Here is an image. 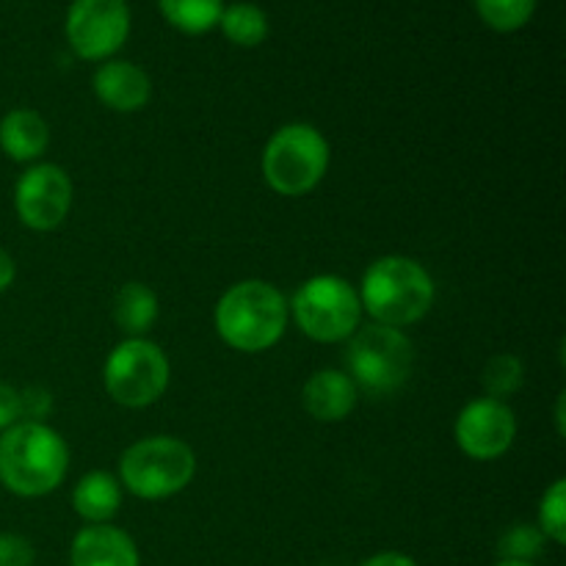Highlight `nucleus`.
I'll return each mask as SVG.
<instances>
[{
    "label": "nucleus",
    "instance_id": "bb28decb",
    "mask_svg": "<svg viewBox=\"0 0 566 566\" xmlns=\"http://www.w3.org/2000/svg\"><path fill=\"white\" fill-rule=\"evenodd\" d=\"M14 276H17V263L6 249H0V293L9 291L14 285Z\"/></svg>",
    "mask_w": 566,
    "mask_h": 566
},
{
    "label": "nucleus",
    "instance_id": "4468645a",
    "mask_svg": "<svg viewBox=\"0 0 566 566\" xmlns=\"http://www.w3.org/2000/svg\"><path fill=\"white\" fill-rule=\"evenodd\" d=\"M70 566H138V547L122 528L88 525L72 539Z\"/></svg>",
    "mask_w": 566,
    "mask_h": 566
},
{
    "label": "nucleus",
    "instance_id": "39448f33",
    "mask_svg": "<svg viewBox=\"0 0 566 566\" xmlns=\"http://www.w3.org/2000/svg\"><path fill=\"white\" fill-rule=\"evenodd\" d=\"M329 169V142L307 122L282 125L263 149V177L280 197H304Z\"/></svg>",
    "mask_w": 566,
    "mask_h": 566
},
{
    "label": "nucleus",
    "instance_id": "a211bd4d",
    "mask_svg": "<svg viewBox=\"0 0 566 566\" xmlns=\"http://www.w3.org/2000/svg\"><path fill=\"white\" fill-rule=\"evenodd\" d=\"M158 9L169 25L188 36H202L219 25L224 0H158Z\"/></svg>",
    "mask_w": 566,
    "mask_h": 566
},
{
    "label": "nucleus",
    "instance_id": "393cba45",
    "mask_svg": "<svg viewBox=\"0 0 566 566\" xmlns=\"http://www.w3.org/2000/svg\"><path fill=\"white\" fill-rule=\"evenodd\" d=\"M53 409V396H50L48 387L31 385L25 390H20V418L33 420V423H44V418Z\"/></svg>",
    "mask_w": 566,
    "mask_h": 566
},
{
    "label": "nucleus",
    "instance_id": "c85d7f7f",
    "mask_svg": "<svg viewBox=\"0 0 566 566\" xmlns=\"http://www.w3.org/2000/svg\"><path fill=\"white\" fill-rule=\"evenodd\" d=\"M564 403H566V398H564V392H562V396H558V403H556V423H558V437H564V431H566V426H564Z\"/></svg>",
    "mask_w": 566,
    "mask_h": 566
},
{
    "label": "nucleus",
    "instance_id": "9b49d317",
    "mask_svg": "<svg viewBox=\"0 0 566 566\" xmlns=\"http://www.w3.org/2000/svg\"><path fill=\"white\" fill-rule=\"evenodd\" d=\"M453 434H457V446L462 448L464 457L475 459V462H492L514 446L517 418L506 401L475 398L459 412Z\"/></svg>",
    "mask_w": 566,
    "mask_h": 566
},
{
    "label": "nucleus",
    "instance_id": "6e6552de",
    "mask_svg": "<svg viewBox=\"0 0 566 566\" xmlns=\"http://www.w3.org/2000/svg\"><path fill=\"white\" fill-rule=\"evenodd\" d=\"M169 357L147 337H125L105 359L103 381L119 407L144 409L169 387Z\"/></svg>",
    "mask_w": 566,
    "mask_h": 566
},
{
    "label": "nucleus",
    "instance_id": "5701e85b",
    "mask_svg": "<svg viewBox=\"0 0 566 566\" xmlns=\"http://www.w3.org/2000/svg\"><path fill=\"white\" fill-rule=\"evenodd\" d=\"M545 547V534L536 525H512L497 542V553L503 562H531Z\"/></svg>",
    "mask_w": 566,
    "mask_h": 566
},
{
    "label": "nucleus",
    "instance_id": "6ab92c4d",
    "mask_svg": "<svg viewBox=\"0 0 566 566\" xmlns=\"http://www.w3.org/2000/svg\"><path fill=\"white\" fill-rule=\"evenodd\" d=\"M221 33L238 48H258L269 36V17L254 3L224 6L219 17Z\"/></svg>",
    "mask_w": 566,
    "mask_h": 566
},
{
    "label": "nucleus",
    "instance_id": "cd10ccee",
    "mask_svg": "<svg viewBox=\"0 0 566 566\" xmlns=\"http://www.w3.org/2000/svg\"><path fill=\"white\" fill-rule=\"evenodd\" d=\"M359 566H418L409 556L403 553H379V556H370L368 562H363Z\"/></svg>",
    "mask_w": 566,
    "mask_h": 566
},
{
    "label": "nucleus",
    "instance_id": "f8f14e48",
    "mask_svg": "<svg viewBox=\"0 0 566 566\" xmlns=\"http://www.w3.org/2000/svg\"><path fill=\"white\" fill-rule=\"evenodd\" d=\"M92 86L99 103L116 114H136L153 97L149 75L130 61H103L94 72Z\"/></svg>",
    "mask_w": 566,
    "mask_h": 566
},
{
    "label": "nucleus",
    "instance_id": "9d476101",
    "mask_svg": "<svg viewBox=\"0 0 566 566\" xmlns=\"http://www.w3.org/2000/svg\"><path fill=\"white\" fill-rule=\"evenodd\" d=\"M72 208V180L61 166L36 164L14 186V210L28 230L50 232L64 224Z\"/></svg>",
    "mask_w": 566,
    "mask_h": 566
},
{
    "label": "nucleus",
    "instance_id": "ddd939ff",
    "mask_svg": "<svg viewBox=\"0 0 566 566\" xmlns=\"http://www.w3.org/2000/svg\"><path fill=\"white\" fill-rule=\"evenodd\" d=\"M359 390L346 370H315L302 390V403L307 415L318 423H340L354 412Z\"/></svg>",
    "mask_w": 566,
    "mask_h": 566
},
{
    "label": "nucleus",
    "instance_id": "4be33fe9",
    "mask_svg": "<svg viewBox=\"0 0 566 566\" xmlns=\"http://www.w3.org/2000/svg\"><path fill=\"white\" fill-rule=\"evenodd\" d=\"M536 528L545 534V539L564 545L566 542V481H553L551 490L542 495L539 503V523Z\"/></svg>",
    "mask_w": 566,
    "mask_h": 566
},
{
    "label": "nucleus",
    "instance_id": "423d86ee",
    "mask_svg": "<svg viewBox=\"0 0 566 566\" xmlns=\"http://www.w3.org/2000/svg\"><path fill=\"white\" fill-rule=\"evenodd\" d=\"M415 348L401 329L370 324L359 326L348 337L346 374L359 392L368 396H392L407 385L412 374Z\"/></svg>",
    "mask_w": 566,
    "mask_h": 566
},
{
    "label": "nucleus",
    "instance_id": "7ed1b4c3",
    "mask_svg": "<svg viewBox=\"0 0 566 566\" xmlns=\"http://www.w3.org/2000/svg\"><path fill=\"white\" fill-rule=\"evenodd\" d=\"M287 310L280 287L263 280L232 285L216 304V332L230 348L243 354L269 352L285 335Z\"/></svg>",
    "mask_w": 566,
    "mask_h": 566
},
{
    "label": "nucleus",
    "instance_id": "aec40b11",
    "mask_svg": "<svg viewBox=\"0 0 566 566\" xmlns=\"http://www.w3.org/2000/svg\"><path fill=\"white\" fill-rule=\"evenodd\" d=\"M525 381V365L523 359L514 357V354H495L490 363L484 365V374H481V385H484L486 398H495V401H506L514 392L523 387Z\"/></svg>",
    "mask_w": 566,
    "mask_h": 566
},
{
    "label": "nucleus",
    "instance_id": "2eb2a0df",
    "mask_svg": "<svg viewBox=\"0 0 566 566\" xmlns=\"http://www.w3.org/2000/svg\"><path fill=\"white\" fill-rule=\"evenodd\" d=\"M50 144V127L42 114L31 108H14L0 119V149L6 158L28 164L44 155Z\"/></svg>",
    "mask_w": 566,
    "mask_h": 566
},
{
    "label": "nucleus",
    "instance_id": "c756f323",
    "mask_svg": "<svg viewBox=\"0 0 566 566\" xmlns=\"http://www.w3.org/2000/svg\"><path fill=\"white\" fill-rule=\"evenodd\" d=\"M495 566H534V564H531V562H503V558H501V562H497Z\"/></svg>",
    "mask_w": 566,
    "mask_h": 566
},
{
    "label": "nucleus",
    "instance_id": "f3484780",
    "mask_svg": "<svg viewBox=\"0 0 566 566\" xmlns=\"http://www.w3.org/2000/svg\"><path fill=\"white\" fill-rule=\"evenodd\" d=\"M158 296L144 282H127L116 291L114 298V321L127 337H147L158 321Z\"/></svg>",
    "mask_w": 566,
    "mask_h": 566
},
{
    "label": "nucleus",
    "instance_id": "1a4fd4ad",
    "mask_svg": "<svg viewBox=\"0 0 566 566\" xmlns=\"http://www.w3.org/2000/svg\"><path fill=\"white\" fill-rule=\"evenodd\" d=\"M130 36L125 0H72L66 11V42L86 61H105Z\"/></svg>",
    "mask_w": 566,
    "mask_h": 566
},
{
    "label": "nucleus",
    "instance_id": "b1692460",
    "mask_svg": "<svg viewBox=\"0 0 566 566\" xmlns=\"http://www.w3.org/2000/svg\"><path fill=\"white\" fill-rule=\"evenodd\" d=\"M36 547L20 534H0V566H33Z\"/></svg>",
    "mask_w": 566,
    "mask_h": 566
},
{
    "label": "nucleus",
    "instance_id": "f03ea898",
    "mask_svg": "<svg viewBox=\"0 0 566 566\" xmlns=\"http://www.w3.org/2000/svg\"><path fill=\"white\" fill-rule=\"evenodd\" d=\"M363 313H368L376 324L403 329L418 324L434 307V280L429 271L412 258L387 254L370 263L359 285Z\"/></svg>",
    "mask_w": 566,
    "mask_h": 566
},
{
    "label": "nucleus",
    "instance_id": "412c9836",
    "mask_svg": "<svg viewBox=\"0 0 566 566\" xmlns=\"http://www.w3.org/2000/svg\"><path fill=\"white\" fill-rule=\"evenodd\" d=\"M481 20L497 33H514L528 25L536 11V0H475Z\"/></svg>",
    "mask_w": 566,
    "mask_h": 566
},
{
    "label": "nucleus",
    "instance_id": "dca6fc26",
    "mask_svg": "<svg viewBox=\"0 0 566 566\" xmlns=\"http://www.w3.org/2000/svg\"><path fill=\"white\" fill-rule=\"evenodd\" d=\"M122 506V484L116 475L94 470L86 473L72 490V509L88 525H105L116 517Z\"/></svg>",
    "mask_w": 566,
    "mask_h": 566
},
{
    "label": "nucleus",
    "instance_id": "20e7f679",
    "mask_svg": "<svg viewBox=\"0 0 566 566\" xmlns=\"http://www.w3.org/2000/svg\"><path fill=\"white\" fill-rule=\"evenodd\" d=\"M197 475V453L177 437H147L122 453L119 484L142 501L180 495Z\"/></svg>",
    "mask_w": 566,
    "mask_h": 566
},
{
    "label": "nucleus",
    "instance_id": "0eeeda50",
    "mask_svg": "<svg viewBox=\"0 0 566 566\" xmlns=\"http://www.w3.org/2000/svg\"><path fill=\"white\" fill-rule=\"evenodd\" d=\"M293 321L307 337L318 343H343L363 324V302L354 285L343 276H310L287 304Z\"/></svg>",
    "mask_w": 566,
    "mask_h": 566
},
{
    "label": "nucleus",
    "instance_id": "f257e3e1",
    "mask_svg": "<svg viewBox=\"0 0 566 566\" xmlns=\"http://www.w3.org/2000/svg\"><path fill=\"white\" fill-rule=\"evenodd\" d=\"M70 470V448L48 423L20 420L0 434V484L20 497L59 490Z\"/></svg>",
    "mask_w": 566,
    "mask_h": 566
},
{
    "label": "nucleus",
    "instance_id": "a878e982",
    "mask_svg": "<svg viewBox=\"0 0 566 566\" xmlns=\"http://www.w3.org/2000/svg\"><path fill=\"white\" fill-rule=\"evenodd\" d=\"M20 390H14L11 385L0 381V431L11 429L14 423H20Z\"/></svg>",
    "mask_w": 566,
    "mask_h": 566
}]
</instances>
